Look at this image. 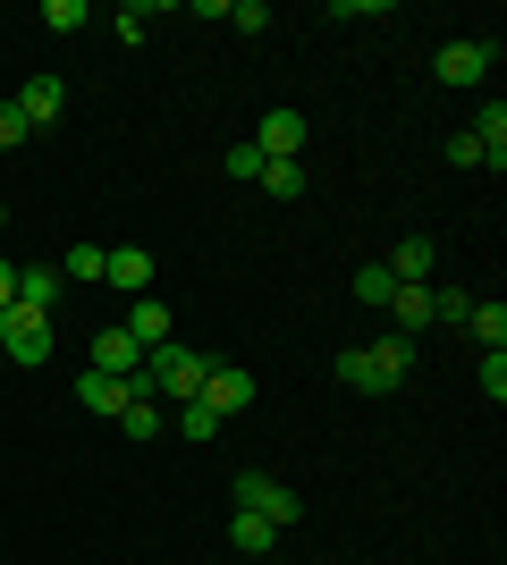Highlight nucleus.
<instances>
[{
    "instance_id": "nucleus-1",
    "label": "nucleus",
    "mask_w": 507,
    "mask_h": 565,
    "mask_svg": "<svg viewBox=\"0 0 507 565\" xmlns=\"http://www.w3.org/2000/svg\"><path fill=\"white\" fill-rule=\"evenodd\" d=\"M406 363H414V338H372V347H347L338 354V380H347V388H356V397H389V388H398V380H406Z\"/></svg>"
},
{
    "instance_id": "nucleus-2",
    "label": "nucleus",
    "mask_w": 507,
    "mask_h": 565,
    "mask_svg": "<svg viewBox=\"0 0 507 565\" xmlns=\"http://www.w3.org/2000/svg\"><path fill=\"white\" fill-rule=\"evenodd\" d=\"M203 372H212V354L178 347V338L145 354V388H152L161 405H194V397H203Z\"/></svg>"
},
{
    "instance_id": "nucleus-3",
    "label": "nucleus",
    "mask_w": 507,
    "mask_h": 565,
    "mask_svg": "<svg viewBox=\"0 0 507 565\" xmlns=\"http://www.w3.org/2000/svg\"><path fill=\"white\" fill-rule=\"evenodd\" d=\"M51 347H60V338H51V321L43 312H0V363H18V372H34V363H51Z\"/></svg>"
},
{
    "instance_id": "nucleus-4",
    "label": "nucleus",
    "mask_w": 507,
    "mask_h": 565,
    "mask_svg": "<svg viewBox=\"0 0 507 565\" xmlns=\"http://www.w3.org/2000/svg\"><path fill=\"white\" fill-rule=\"evenodd\" d=\"M245 507V515H263V523H279V532H288L296 515H305V498L288 490V481H279V472H237V490H229Z\"/></svg>"
},
{
    "instance_id": "nucleus-5",
    "label": "nucleus",
    "mask_w": 507,
    "mask_h": 565,
    "mask_svg": "<svg viewBox=\"0 0 507 565\" xmlns=\"http://www.w3.org/2000/svg\"><path fill=\"white\" fill-rule=\"evenodd\" d=\"M490 60H499L490 43H440L432 76H440V85H457V94H474V85H490Z\"/></svg>"
},
{
    "instance_id": "nucleus-6",
    "label": "nucleus",
    "mask_w": 507,
    "mask_h": 565,
    "mask_svg": "<svg viewBox=\"0 0 507 565\" xmlns=\"http://www.w3.org/2000/svg\"><path fill=\"white\" fill-rule=\"evenodd\" d=\"M203 405H212L220 423H229V414H245V405H254V372H245V363H220V354H212V372H203Z\"/></svg>"
},
{
    "instance_id": "nucleus-7",
    "label": "nucleus",
    "mask_w": 507,
    "mask_h": 565,
    "mask_svg": "<svg viewBox=\"0 0 507 565\" xmlns=\"http://www.w3.org/2000/svg\"><path fill=\"white\" fill-rule=\"evenodd\" d=\"M60 296H68V279H60V262H25L18 270V312H60Z\"/></svg>"
},
{
    "instance_id": "nucleus-8",
    "label": "nucleus",
    "mask_w": 507,
    "mask_h": 565,
    "mask_svg": "<svg viewBox=\"0 0 507 565\" xmlns=\"http://www.w3.org/2000/svg\"><path fill=\"white\" fill-rule=\"evenodd\" d=\"M254 152H263V161H296V152H305V118H296V110H263Z\"/></svg>"
},
{
    "instance_id": "nucleus-9",
    "label": "nucleus",
    "mask_w": 507,
    "mask_h": 565,
    "mask_svg": "<svg viewBox=\"0 0 507 565\" xmlns=\"http://www.w3.org/2000/svg\"><path fill=\"white\" fill-rule=\"evenodd\" d=\"M76 397H85V414H110V423H119L127 405H136V388H127L119 372H85V380H76Z\"/></svg>"
},
{
    "instance_id": "nucleus-10",
    "label": "nucleus",
    "mask_w": 507,
    "mask_h": 565,
    "mask_svg": "<svg viewBox=\"0 0 507 565\" xmlns=\"http://www.w3.org/2000/svg\"><path fill=\"white\" fill-rule=\"evenodd\" d=\"M119 330L136 338V347H145V354H152V347H169V305H161V296H136Z\"/></svg>"
},
{
    "instance_id": "nucleus-11",
    "label": "nucleus",
    "mask_w": 507,
    "mask_h": 565,
    "mask_svg": "<svg viewBox=\"0 0 507 565\" xmlns=\"http://www.w3.org/2000/svg\"><path fill=\"white\" fill-rule=\"evenodd\" d=\"M398 287H432V236H398V254L381 262Z\"/></svg>"
},
{
    "instance_id": "nucleus-12",
    "label": "nucleus",
    "mask_w": 507,
    "mask_h": 565,
    "mask_svg": "<svg viewBox=\"0 0 507 565\" xmlns=\"http://www.w3.org/2000/svg\"><path fill=\"white\" fill-rule=\"evenodd\" d=\"M18 110H25V127H51V118L68 110V85H60V76H25Z\"/></svg>"
},
{
    "instance_id": "nucleus-13",
    "label": "nucleus",
    "mask_w": 507,
    "mask_h": 565,
    "mask_svg": "<svg viewBox=\"0 0 507 565\" xmlns=\"http://www.w3.org/2000/svg\"><path fill=\"white\" fill-rule=\"evenodd\" d=\"M465 136L483 143V169H507V102L490 94V102H483V118H474V127H465Z\"/></svg>"
},
{
    "instance_id": "nucleus-14",
    "label": "nucleus",
    "mask_w": 507,
    "mask_h": 565,
    "mask_svg": "<svg viewBox=\"0 0 507 565\" xmlns=\"http://www.w3.org/2000/svg\"><path fill=\"white\" fill-rule=\"evenodd\" d=\"M85 354H94V363H85V372H136V363H145V347H136V338H127V330H102L94 338V347H85Z\"/></svg>"
},
{
    "instance_id": "nucleus-15",
    "label": "nucleus",
    "mask_w": 507,
    "mask_h": 565,
    "mask_svg": "<svg viewBox=\"0 0 507 565\" xmlns=\"http://www.w3.org/2000/svg\"><path fill=\"white\" fill-rule=\"evenodd\" d=\"M389 330H398V338L432 330V287H398V296H389Z\"/></svg>"
},
{
    "instance_id": "nucleus-16",
    "label": "nucleus",
    "mask_w": 507,
    "mask_h": 565,
    "mask_svg": "<svg viewBox=\"0 0 507 565\" xmlns=\"http://www.w3.org/2000/svg\"><path fill=\"white\" fill-rule=\"evenodd\" d=\"M465 330L483 338V354H507V305H499V296H474V312H465Z\"/></svg>"
},
{
    "instance_id": "nucleus-17",
    "label": "nucleus",
    "mask_w": 507,
    "mask_h": 565,
    "mask_svg": "<svg viewBox=\"0 0 507 565\" xmlns=\"http://www.w3.org/2000/svg\"><path fill=\"white\" fill-rule=\"evenodd\" d=\"M110 287H127V296H145L152 287V254H136V245H110V270H102Z\"/></svg>"
},
{
    "instance_id": "nucleus-18",
    "label": "nucleus",
    "mask_w": 507,
    "mask_h": 565,
    "mask_svg": "<svg viewBox=\"0 0 507 565\" xmlns=\"http://www.w3.org/2000/svg\"><path fill=\"white\" fill-rule=\"evenodd\" d=\"M229 541H237L245 557H263V548H279V523H263V515H245V507H237V515H229Z\"/></svg>"
},
{
    "instance_id": "nucleus-19",
    "label": "nucleus",
    "mask_w": 507,
    "mask_h": 565,
    "mask_svg": "<svg viewBox=\"0 0 507 565\" xmlns=\"http://www.w3.org/2000/svg\"><path fill=\"white\" fill-rule=\"evenodd\" d=\"M102 270H110V254H102V245H68V254H60V279H68V287H94Z\"/></svg>"
},
{
    "instance_id": "nucleus-20",
    "label": "nucleus",
    "mask_w": 507,
    "mask_h": 565,
    "mask_svg": "<svg viewBox=\"0 0 507 565\" xmlns=\"http://www.w3.org/2000/svg\"><path fill=\"white\" fill-rule=\"evenodd\" d=\"M119 430H127V439H152V430H169V405H161V397H136V405L119 414Z\"/></svg>"
},
{
    "instance_id": "nucleus-21",
    "label": "nucleus",
    "mask_w": 507,
    "mask_h": 565,
    "mask_svg": "<svg viewBox=\"0 0 507 565\" xmlns=\"http://www.w3.org/2000/svg\"><path fill=\"white\" fill-rule=\"evenodd\" d=\"M254 186H271L279 203H296V194H305V161H263V178H254Z\"/></svg>"
},
{
    "instance_id": "nucleus-22",
    "label": "nucleus",
    "mask_w": 507,
    "mask_h": 565,
    "mask_svg": "<svg viewBox=\"0 0 507 565\" xmlns=\"http://www.w3.org/2000/svg\"><path fill=\"white\" fill-rule=\"evenodd\" d=\"M389 296H398V279H389L381 262H363V270H356V305H381L389 312Z\"/></svg>"
},
{
    "instance_id": "nucleus-23",
    "label": "nucleus",
    "mask_w": 507,
    "mask_h": 565,
    "mask_svg": "<svg viewBox=\"0 0 507 565\" xmlns=\"http://www.w3.org/2000/svg\"><path fill=\"white\" fill-rule=\"evenodd\" d=\"M43 25L51 34H85V0H43Z\"/></svg>"
},
{
    "instance_id": "nucleus-24",
    "label": "nucleus",
    "mask_w": 507,
    "mask_h": 565,
    "mask_svg": "<svg viewBox=\"0 0 507 565\" xmlns=\"http://www.w3.org/2000/svg\"><path fill=\"white\" fill-rule=\"evenodd\" d=\"M220 25H237V34H263L271 9H263V0H229V9H220Z\"/></svg>"
},
{
    "instance_id": "nucleus-25",
    "label": "nucleus",
    "mask_w": 507,
    "mask_h": 565,
    "mask_svg": "<svg viewBox=\"0 0 507 565\" xmlns=\"http://www.w3.org/2000/svg\"><path fill=\"white\" fill-rule=\"evenodd\" d=\"M110 34H119V43H145V34H152V9H145V0H136V9H119V18H110Z\"/></svg>"
},
{
    "instance_id": "nucleus-26",
    "label": "nucleus",
    "mask_w": 507,
    "mask_h": 565,
    "mask_svg": "<svg viewBox=\"0 0 507 565\" xmlns=\"http://www.w3.org/2000/svg\"><path fill=\"white\" fill-rule=\"evenodd\" d=\"M465 312H474L465 287H432V321H465Z\"/></svg>"
},
{
    "instance_id": "nucleus-27",
    "label": "nucleus",
    "mask_w": 507,
    "mask_h": 565,
    "mask_svg": "<svg viewBox=\"0 0 507 565\" xmlns=\"http://www.w3.org/2000/svg\"><path fill=\"white\" fill-rule=\"evenodd\" d=\"M25 136H34V127H25V110H18V102H0V152H18Z\"/></svg>"
},
{
    "instance_id": "nucleus-28",
    "label": "nucleus",
    "mask_w": 507,
    "mask_h": 565,
    "mask_svg": "<svg viewBox=\"0 0 507 565\" xmlns=\"http://www.w3.org/2000/svg\"><path fill=\"white\" fill-rule=\"evenodd\" d=\"M178 430H187V439H212V430H220V414H212V405H203V397H194L187 414H178Z\"/></svg>"
},
{
    "instance_id": "nucleus-29",
    "label": "nucleus",
    "mask_w": 507,
    "mask_h": 565,
    "mask_svg": "<svg viewBox=\"0 0 507 565\" xmlns=\"http://www.w3.org/2000/svg\"><path fill=\"white\" fill-rule=\"evenodd\" d=\"M220 169H229V178H263V152H254V143H229V161H220Z\"/></svg>"
},
{
    "instance_id": "nucleus-30",
    "label": "nucleus",
    "mask_w": 507,
    "mask_h": 565,
    "mask_svg": "<svg viewBox=\"0 0 507 565\" xmlns=\"http://www.w3.org/2000/svg\"><path fill=\"white\" fill-rule=\"evenodd\" d=\"M483 397H490V405L507 397V354H483Z\"/></svg>"
},
{
    "instance_id": "nucleus-31",
    "label": "nucleus",
    "mask_w": 507,
    "mask_h": 565,
    "mask_svg": "<svg viewBox=\"0 0 507 565\" xmlns=\"http://www.w3.org/2000/svg\"><path fill=\"white\" fill-rule=\"evenodd\" d=\"M9 305H18V262L0 254V312H9Z\"/></svg>"
},
{
    "instance_id": "nucleus-32",
    "label": "nucleus",
    "mask_w": 507,
    "mask_h": 565,
    "mask_svg": "<svg viewBox=\"0 0 507 565\" xmlns=\"http://www.w3.org/2000/svg\"><path fill=\"white\" fill-rule=\"evenodd\" d=\"M0 228H9V203H0Z\"/></svg>"
}]
</instances>
